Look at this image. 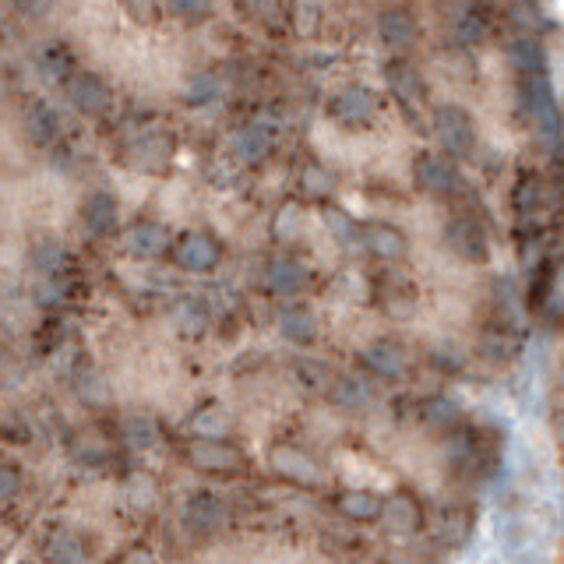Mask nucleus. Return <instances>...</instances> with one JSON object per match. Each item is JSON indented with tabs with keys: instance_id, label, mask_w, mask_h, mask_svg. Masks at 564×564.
Returning a JSON list of instances; mask_svg holds the SVG:
<instances>
[{
	"instance_id": "26",
	"label": "nucleus",
	"mask_w": 564,
	"mask_h": 564,
	"mask_svg": "<svg viewBox=\"0 0 564 564\" xmlns=\"http://www.w3.org/2000/svg\"><path fill=\"white\" fill-rule=\"evenodd\" d=\"M131 438L138 441V445H149V441L156 438V434H152L149 423H134V427H131Z\"/></svg>"
},
{
	"instance_id": "6",
	"label": "nucleus",
	"mask_w": 564,
	"mask_h": 564,
	"mask_svg": "<svg viewBox=\"0 0 564 564\" xmlns=\"http://www.w3.org/2000/svg\"><path fill=\"white\" fill-rule=\"evenodd\" d=\"M420 180L423 187H431V191H452L455 187V170L441 159H423L420 163Z\"/></svg>"
},
{
	"instance_id": "19",
	"label": "nucleus",
	"mask_w": 564,
	"mask_h": 564,
	"mask_svg": "<svg viewBox=\"0 0 564 564\" xmlns=\"http://www.w3.org/2000/svg\"><path fill=\"white\" fill-rule=\"evenodd\" d=\"M512 57L519 67H540V46L533 43V39H519V43H512Z\"/></svg>"
},
{
	"instance_id": "18",
	"label": "nucleus",
	"mask_w": 564,
	"mask_h": 564,
	"mask_svg": "<svg viewBox=\"0 0 564 564\" xmlns=\"http://www.w3.org/2000/svg\"><path fill=\"white\" fill-rule=\"evenodd\" d=\"M367 244H371L378 254H385V258H395V254L402 251V240H399V233H392V230H371V237H367Z\"/></svg>"
},
{
	"instance_id": "15",
	"label": "nucleus",
	"mask_w": 564,
	"mask_h": 564,
	"mask_svg": "<svg viewBox=\"0 0 564 564\" xmlns=\"http://www.w3.org/2000/svg\"><path fill=\"white\" fill-rule=\"evenodd\" d=\"M223 519V508H219V501H212V498H198L191 505V526H201V529H208V526H216V522Z\"/></svg>"
},
{
	"instance_id": "21",
	"label": "nucleus",
	"mask_w": 564,
	"mask_h": 564,
	"mask_svg": "<svg viewBox=\"0 0 564 564\" xmlns=\"http://www.w3.org/2000/svg\"><path fill=\"white\" fill-rule=\"evenodd\" d=\"M279 466L286 469V473L300 476V480H311V476H314V466L300 459V455H279Z\"/></svg>"
},
{
	"instance_id": "4",
	"label": "nucleus",
	"mask_w": 564,
	"mask_h": 564,
	"mask_svg": "<svg viewBox=\"0 0 564 564\" xmlns=\"http://www.w3.org/2000/svg\"><path fill=\"white\" fill-rule=\"evenodd\" d=\"M85 223H89L92 233H110L117 226V205H113V198L96 194L89 201V208H85Z\"/></svg>"
},
{
	"instance_id": "16",
	"label": "nucleus",
	"mask_w": 564,
	"mask_h": 564,
	"mask_svg": "<svg viewBox=\"0 0 564 564\" xmlns=\"http://www.w3.org/2000/svg\"><path fill=\"white\" fill-rule=\"evenodd\" d=\"M29 131H32V138H36V141H50L53 134H57V117H53L46 106H36V110H32V117H29Z\"/></svg>"
},
{
	"instance_id": "25",
	"label": "nucleus",
	"mask_w": 564,
	"mask_h": 564,
	"mask_svg": "<svg viewBox=\"0 0 564 564\" xmlns=\"http://www.w3.org/2000/svg\"><path fill=\"white\" fill-rule=\"evenodd\" d=\"M536 187H540V180H536V177H529L526 184L519 187V205H522V208H529V205H533V201H536V198H533Z\"/></svg>"
},
{
	"instance_id": "8",
	"label": "nucleus",
	"mask_w": 564,
	"mask_h": 564,
	"mask_svg": "<svg viewBox=\"0 0 564 564\" xmlns=\"http://www.w3.org/2000/svg\"><path fill=\"white\" fill-rule=\"evenodd\" d=\"M367 360H371V367L381 374H399L402 371V349L392 346V342H378V346L367 353Z\"/></svg>"
},
{
	"instance_id": "22",
	"label": "nucleus",
	"mask_w": 564,
	"mask_h": 564,
	"mask_svg": "<svg viewBox=\"0 0 564 564\" xmlns=\"http://www.w3.org/2000/svg\"><path fill=\"white\" fill-rule=\"evenodd\" d=\"M339 399H346L349 406H357V402L364 399V385H357V381H346V388H339Z\"/></svg>"
},
{
	"instance_id": "1",
	"label": "nucleus",
	"mask_w": 564,
	"mask_h": 564,
	"mask_svg": "<svg viewBox=\"0 0 564 564\" xmlns=\"http://www.w3.org/2000/svg\"><path fill=\"white\" fill-rule=\"evenodd\" d=\"M438 134L455 156H466L473 149V124L462 110H452V106L438 110Z\"/></svg>"
},
{
	"instance_id": "3",
	"label": "nucleus",
	"mask_w": 564,
	"mask_h": 564,
	"mask_svg": "<svg viewBox=\"0 0 564 564\" xmlns=\"http://www.w3.org/2000/svg\"><path fill=\"white\" fill-rule=\"evenodd\" d=\"M452 244H455V251L459 254H466V258H483L487 254V237H483V230L476 223H452Z\"/></svg>"
},
{
	"instance_id": "5",
	"label": "nucleus",
	"mask_w": 564,
	"mask_h": 564,
	"mask_svg": "<svg viewBox=\"0 0 564 564\" xmlns=\"http://www.w3.org/2000/svg\"><path fill=\"white\" fill-rule=\"evenodd\" d=\"M75 103H78V110H85V113H103L106 106H110V92H106V85H99L96 78H82V82L75 85Z\"/></svg>"
},
{
	"instance_id": "14",
	"label": "nucleus",
	"mask_w": 564,
	"mask_h": 564,
	"mask_svg": "<svg viewBox=\"0 0 564 564\" xmlns=\"http://www.w3.org/2000/svg\"><path fill=\"white\" fill-rule=\"evenodd\" d=\"M272 282H275V290H297L300 282H304V268H300L297 261H275Z\"/></svg>"
},
{
	"instance_id": "2",
	"label": "nucleus",
	"mask_w": 564,
	"mask_h": 564,
	"mask_svg": "<svg viewBox=\"0 0 564 564\" xmlns=\"http://www.w3.org/2000/svg\"><path fill=\"white\" fill-rule=\"evenodd\" d=\"M177 261L184 268H191V272H205V268H212L219 261V247L208 237H201V233H191V237L180 240Z\"/></svg>"
},
{
	"instance_id": "24",
	"label": "nucleus",
	"mask_w": 564,
	"mask_h": 564,
	"mask_svg": "<svg viewBox=\"0 0 564 564\" xmlns=\"http://www.w3.org/2000/svg\"><path fill=\"white\" fill-rule=\"evenodd\" d=\"M483 353H490V357H505V353H508V339H498V335H490V339L483 342Z\"/></svg>"
},
{
	"instance_id": "13",
	"label": "nucleus",
	"mask_w": 564,
	"mask_h": 564,
	"mask_svg": "<svg viewBox=\"0 0 564 564\" xmlns=\"http://www.w3.org/2000/svg\"><path fill=\"white\" fill-rule=\"evenodd\" d=\"M371 110H374V99L367 96V92H360V89L346 92V96L339 99V113H342V117H349V120L367 117Z\"/></svg>"
},
{
	"instance_id": "27",
	"label": "nucleus",
	"mask_w": 564,
	"mask_h": 564,
	"mask_svg": "<svg viewBox=\"0 0 564 564\" xmlns=\"http://www.w3.org/2000/svg\"><path fill=\"white\" fill-rule=\"evenodd\" d=\"M431 413H434V416H452L455 409L448 406V402H434V406H431Z\"/></svg>"
},
{
	"instance_id": "17",
	"label": "nucleus",
	"mask_w": 564,
	"mask_h": 564,
	"mask_svg": "<svg viewBox=\"0 0 564 564\" xmlns=\"http://www.w3.org/2000/svg\"><path fill=\"white\" fill-rule=\"evenodd\" d=\"M50 557L57 564H82V547H78L71 536H57V540L50 543Z\"/></svg>"
},
{
	"instance_id": "20",
	"label": "nucleus",
	"mask_w": 564,
	"mask_h": 564,
	"mask_svg": "<svg viewBox=\"0 0 564 564\" xmlns=\"http://www.w3.org/2000/svg\"><path fill=\"white\" fill-rule=\"evenodd\" d=\"M198 462L201 466H230L233 452L230 448H219V445H198Z\"/></svg>"
},
{
	"instance_id": "10",
	"label": "nucleus",
	"mask_w": 564,
	"mask_h": 564,
	"mask_svg": "<svg viewBox=\"0 0 564 564\" xmlns=\"http://www.w3.org/2000/svg\"><path fill=\"white\" fill-rule=\"evenodd\" d=\"M237 152L247 159H261L268 152V134L258 131V127H247V131L237 134Z\"/></svg>"
},
{
	"instance_id": "11",
	"label": "nucleus",
	"mask_w": 564,
	"mask_h": 564,
	"mask_svg": "<svg viewBox=\"0 0 564 564\" xmlns=\"http://www.w3.org/2000/svg\"><path fill=\"white\" fill-rule=\"evenodd\" d=\"M342 512L353 519H374L381 512V501L374 494H349V498H342Z\"/></svg>"
},
{
	"instance_id": "7",
	"label": "nucleus",
	"mask_w": 564,
	"mask_h": 564,
	"mask_svg": "<svg viewBox=\"0 0 564 564\" xmlns=\"http://www.w3.org/2000/svg\"><path fill=\"white\" fill-rule=\"evenodd\" d=\"M127 247L134 254H159L166 247V233L159 226H138V230L127 237Z\"/></svg>"
},
{
	"instance_id": "9",
	"label": "nucleus",
	"mask_w": 564,
	"mask_h": 564,
	"mask_svg": "<svg viewBox=\"0 0 564 564\" xmlns=\"http://www.w3.org/2000/svg\"><path fill=\"white\" fill-rule=\"evenodd\" d=\"M381 29H385V39L395 46H406L413 43V22H409L402 11H388L385 18H381Z\"/></svg>"
},
{
	"instance_id": "23",
	"label": "nucleus",
	"mask_w": 564,
	"mask_h": 564,
	"mask_svg": "<svg viewBox=\"0 0 564 564\" xmlns=\"http://www.w3.org/2000/svg\"><path fill=\"white\" fill-rule=\"evenodd\" d=\"M18 490V476L11 469H0V498H11Z\"/></svg>"
},
{
	"instance_id": "12",
	"label": "nucleus",
	"mask_w": 564,
	"mask_h": 564,
	"mask_svg": "<svg viewBox=\"0 0 564 564\" xmlns=\"http://www.w3.org/2000/svg\"><path fill=\"white\" fill-rule=\"evenodd\" d=\"M282 332L290 335V339H297V342L314 339V318L307 311H290L286 318H282Z\"/></svg>"
}]
</instances>
